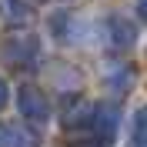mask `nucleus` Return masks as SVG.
Here are the masks:
<instances>
[{"instance_id":"obj_5","label":"nucleus","mask_w":147,"mask_h":147,"mask_svg":"<svg viewBox=\"0 0 147 147\" xmlns=\"http://www.w3.org/2000/svg\"><path fill=\"white\" fill-rule=\"evenodd\" d=\"M0 104H3V80H0Z\"/></svg>"},{"instance_id":"obj_3","label":"nucleus","mask_w":147,"mask_h":147,"mask_svg":"<svg viewBox=\"0 0 147 147\" xmlns=\"http://www.w3.org/2000/svg\"><path fill=\"white\" fill-rule=\"evenodd\" d=\"M20 104H24V110H27V114H37V110H40V100L34 97V90H24Z\"/></svg>"},{"instance_id":"obj_4","label":"nucleus","mask_w":147,"mask_h":147,"mask_svg":"<svg viewBox=\"0 0 147 147\" xmlns=\"http://www.w3.org/2000/svg\"><path fill=\"white\" fill-rule=\"evenodd\" d=\"M137 10H140V13L147 17V0H140V7H137Z\"/></svg>"},{"instance_id":"obj_2","label":"nucleus","mask_w":147,"mask_h":147,"mask_svg":"<svg viewBox=\"0 0 147 147\" xmlns=\"http://www.w3.org/2000/svg\"><path fill=\"white\" fill-rule=\"evenodd\" d=\"M0 10H3V20H7V24H27L30 20V7L20 3V0H3Z\"/></svg>"},{"instance_id":"obj_1","label":"nucleus","mask_w":147,"mask_h":147,"mask_svg":"<svg viewBox=\"0 0 147 147\" xmlns=\"http://www.w3.org/2000/svg\"><path fill=\"white\" fill-rule=\"evenodd\" d=\"M107 30H110V40L120 44V47H130V44H134V37H137L134 24H127L124 17H110V20H107Z\"/></svg>"}]
</instances>
